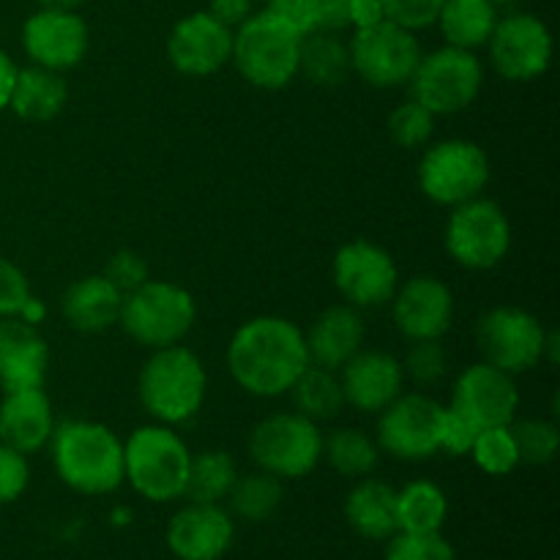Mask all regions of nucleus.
Returning a JSON list of instances; mask_svg holds the SVG:
<instances>
[{
    "label": "nucleus",
    "instance_id": "2",
    "mask_svg": "<svg viewBox=\"0 0 560 560\" xmlns=\"http://www.w3.org/2000/svg\"><path fill=\"white\" fill-rule=\"evenodd\" d=\"M49 454L58 479L80 495H109L124 485V441L102 421L55 424Z\"/></svg>",
    "mask_w": 560,
    "mask_h": 560
},
{
    "label": "nucleus",
    "instance_id": "20",
    "mask_svg": "<svg viewBox=\"0 0 560 560\" xmlns=\"http://www.w3.org/2000/svg\"><path fill=\"white\" fill-rule=\"evenodd\" d=\"M167 550L178 560H222L235 541L233 514L222 503H186L170 517Z\"/></svg>",
    "mask_w": 560,
    "mask_h": 560
},
{
    "label": "nucleus",
    "instance_id": "30",
    "mask_svg": "<svg viewBox=\"0 0 560 560\" xmlns=\"http://www.w3.org/2000/svg\"><path fill=\"white\" fill-rule=\"evenodd\" d=\"M448 520V498L435 481L416 479L397 490V525L402 534H441Z\"/></svg>",
    "mask_w": 560,
    "mask_h": 560
},
{
    "label": "nucleus",
    "instance_id": "4",
    "mask_svg": "<svg viewBox=\"0 0 560 560\" xmlns=\"http://www.w3.org/2000/svg\"><path fill=\"white\" fill-rule=\"evenodd\" d=\"M301 38L277 11L260 9L233 31L230 63L252 88L282 91L299 77Z\"/></svg>",
    "mask_w": 560,
    "mask_h": 560
},
{
    "label": "nucleus",
    "instance_id": "14",
    "mask_svg": "<svg viewBox=\"0 0 560 560\" xmlns=\"http://www.w3.org/2000/svg\"><path fill=\"white\" fill-rule=\"evenodd\" d=\"M331 279L345 304L355 310H377L397 293L399 268L386 246L355 238L339 246L334 255Z\"/></svg>",
    "mask_w": 560,
    "mask_h": 560
},
{
    "label": "nucleus",
    "instance_id": "50",
    "mask_svg": "<svg viewBox=\"0 0 560 560\" xmlns=\"http://www.w3.org/2000/svg\"><path fill=\"white\" fill-rule=\"evenodd\" d=\"M42 9H71V11H80V5L85 0H36Z\"/></svg>",
    "mask_w": 560,
    "mask_h": 560
},
{
    "label": "nucleus",
    "instance_id": "42",
    "mask_svg": "<svg viewBox=\"0 0 560 560\" xmlns=\"http://www.w3.org/2000/svg\"><path fill=\"white\" fill-rule=\"evenodd\" d=\"M386 20L419 33L435 25L443 0H381Z\"/></svg>",
    "mask_w": 560,
    "mask_h": 560
},
{
    "label": "nucleus",
    "instance_id": "44",
    "mask_svg": "<svg viewBox=\"0 0 560 560\" xmlns=\"http://www.w3.org/2000/svg\"><path fill=\"white\" fill-rule=\"evenodd\" d=\"M476 435H479V430H476L468 419H463V416L454 413L452 408H446L441 430V452L452 454V457H468Z\"/></svg>",
    "mask_w": 560,
    "mask_h": 560
},
{
    "label": "nucleus",
    "instance_id": "51",
    "mask_svg": "<svg viewBox=\"0 0 560 560\" xmlns=\"http://www.w3.org/2000/svg\"><path fill=\"white\" fill-rule=\"evenodd\" d=\"M490 3L495 5L498 11H514L520 3H523V0H490Z\"/></svg>",
    "mask_w": 560,
    "mask_h": 560
},
{
    "label": "nucleus",
    "instance_id": "45",
    "mask_svg": "<svg viewBox=\"0 0 560 560\" xmlns=\"http://www.w3.org/2000/svg\"><path fill=\"white\" fill-rule=\"evenodd\" d=\"M266 9L277 11L301 36H306L312 31H320V5H317V0H279V3L266 5Z\"/></svg>",
    "mask_w": 560,
    "mask_h": 560
},
{
    "label": "nucleus",
    "instance_id": "24",
    "mask_svg": "<svg viewBox=\"0 0 560 560\" xmlns=\"http://www.w3.org/2000/svg\"><path fill=\"white\" fill-rule=\"evenodd\" d=\"M304 339L306 350H310V364L339 372L364 348L366 323L355 306L334 304L312 320L310 331H304Z\"/></svg>",
    "mask_w": 560,
    "mask_h": 560
},
{
    "label": "nucleus",
    "instance_id": "19",
    "mask_svg": "<svg viewBox=\"0 0 560 560\" xmlns=\"http://www.w3.org/2000/svg\"><path fill=\"white\" fill-rule=\"evenodd\" d=\"M392 320L408 342L443 339L454 323V293L443 279L419 273L392 295Z\"/></svg>",
    "mask_w": 560,
    "mask_h": 560
},
{
    "label": "nucleus",
    "instance_id": "17",
    "mask_svg": "<svg viewBox=\"0 0 560 560\" xmlns=\"http://www.w3.org/2000/svg\"><path fill=\"white\" fill-rule=\"evenodd\" d=\"M448 408L468 419L476 430L509 427L517 419L520 410V392L514 375L495 370L487 361L465 366L454 381Z\"/></svg>",
    "mask_w": 560,
    "mask_h": 560
},
{
    "label": "nucleus",
    "instance_id": "41",
    "mask_svg": "<svg viewBox=\"0 0 560 560\" xmlns=\"http://www.w3.org/2000/svg\"><path fill=\"white\" fill-rule=\"evenodd\" d=\"M31 485V463L25 454L0 443V506L20 501Z\"/></svg>",
    "mask_w": 560,
    "mask_h": 560
},
{
    "label": "nucleus",
    "instance_id": "3",
    "mask_svg": "<svg viewBox=\"0 0 560 560\" xmlns=\"http://www.w3.org/2000/svg\"><path fill=\"white\" fill-rule=\"evenodd\" d=\"M208 372L195 350L180 345L151 350L137 375V397L153 421L186 424L206 405Z\"/></svg>",
    "mask_w": 560,
    "mask_h": 560
},
{
    "label": "nucleus",
    "instance_id": "28",
    "mask_svg": "<svg viewBox=\"0 0 560 560\" xmlns=\"http://www.w3.org/2000/svg\"><path fill=\"white\" fill-rule=\"evenodd\" d=\"M498 16L501 11L490 0H443L435 25L448 47L476 52V49L487 47L498 25Z\"/></svg>",
    "mask_w": 560,
    "mask_h": 560
},
{
    "label": "nucleus",
    "instance_id": "16",
    "mask_svg": "<svg viewBox=\"0 0 560 560\" xmlns=\"http://www.w3.org/2000/svg\"><path fill=\"white\" fill-rule=\"evenodd\" d=\"M22 49L33 66L49 71H69L85 60L91 47V31L80 11L71 9H42L38 5L20 33Z\"/></svg>",
    "mask_w": 560,
    "mask_h": 560
},
{
    "label": "nucleus",
    "instance_id": "49",
    "mask_svg": "<svg viewBox=\"0 0 560 560\" xmlns=\"http://www.w3.org/2000/svg\"><path fill=\"white\" fill-rule=\"evenodd\" d=\"M16 69H20V66L14 63V58H11V55L0 47V113H3V109H9V98H11V88H14V80H16Z\"/></svg>",
    "mask_w": 560,
    "mask_h": 560
},
{
    "label": "nucleus",
    "instance_id": "13",
    "mask_svg": "<svg viewBox=\"0 0 560 560\" xmlns=\"http://www.w3.org/2000/svg\"><path fill=\"white\" fill-rule=\"evenodd\" d=\"M443 416H446V408L430 394L402 392L377 413V448L381 454L402 459V463L432 459L441 454Z\"/></svg>",
    "mask_w": 560,
    "mask_h": 560
},
{
    "label": "nucleus",
    "instance_id": "27",
    "mask_svg": "<svg viewBox=\"0 0 560 560\" xmlns=\"http://www.w3.org/2000/svg\"><path fill=\"white\" fill-rule=\"evenodd\" d=\"M69 102V88L60 71L25 66L16 69L14 88H11L9 109L25 124H49L58 118Z\"/></svg>",
    "mask_w": 560,
    "mask_h": 560
},
{
    "label": "nucleus",
    "instance_id": "37",
    "mask_svg": "<svg viewBox=\"0 0 560 560\" xmlns=\"http://www.w3.org/2000/svg\"><path fill=\"white\" fill-rule=\"evenodd\" d=\"M386 129L394 145L405 148V151H416V148H424L430 137L435 135V115L421 107L416 98H408V102L397 104L392 109Z\"/></svg>",
    "mask_w": 560,
    "mask_h": 560
},
{
    "label": "nucleus",
    "instance_id": "32",
    "mask_svg": "<svg viewBox=\"0 0 560 560\" xmlns=\"http://www.w3.org/2000/svg\"><path fill=\"white\" fill-rule=\"evenodd\" d=\"M235 479H238V465L233 454L224 448H206L191 454L184 498L191 503H222L228 501Z\"/></svg>",
    "mask_w": 560,
    "mask_h": 560
},
{
    "label": "nucleus",
    "instance_id": "52",
    "mask_svg": "<svg viewBox=\"0 0 560 560\" xmlns=\"http://www.w3.org/2000/svg\"><path fill=\"white\" fill-rule=\"evenodd\" d=\"M257 3H262V5H273V3H279V0H257Z\"/></svg>",
    "mask_w": 560,
    "mask_h": 560
},
{
    "label": "nucleus",
    "instance_id": "8",
    "mask_svg": "<svg viewBox=\"0 0 560 560\" xmlns=\"http://www.w3.org/2000/svg\"><path fill=\"white\" fill-rule=\"evenodd\" d=\"M490 156L485 148L465 137L441 140L421 153L416 180L421 195L443 208L463 206L481 197L490 184Z\"/></svg>",
    "mask_w": 560,
    "mask_h": 560
},
{
    "label": "nucleus",
    "instance_id": "46",
    "mask_svg": "<svg viewBox=\"0 0 560 560\" xmlns=\"http://www.w3.org/2000/svg\"><path fill=\"white\" fill-rule=\"evenodd\" d=\"M257 0H208V14L217 16L222 25H228L230 31H235L238 25H244L252 14H255Z\"/></svg>",
    "mask_w": 560,
    "mask_h": 560
},
{
    "label": "nucleus",
    "instance_id": "21",
    "mask_svg": "<svg viewBox=\"0 0 560 560\" xmlns=\"http://www.w3.org/2000/svg\"><path fill=\"white\" fill-rule=\"evenodd\" d=\"M345 402L359 413L377 416L405 392L402 361L386 350L361 348L348 364L339 370Z\"/></svg>",
    "mask_w": 560,
    "mask_h": 560
},
{
    "label": "nucleus",
    "instance_id": "9",
    "mask_svg": "<svg viewBox=\"0 0 560 560\" xmlns=\"http://www.w3.org/2000/svg\"><path fill=\"white\" fill-rule=\"evenodd\" d=\"M410 98L432 115L465 113L485 88V66L470 49L438 47L421 55L408 82Z\"/></svg>",
    "mask_w": 560,
    "mask_h": 560
},
{
    "label": "nucleus",
    "instance_id": "1",
    "mask_svg": "<svg viewBox=\"0 0 560 560\" xmlns=\"http://www.w3.org/2000/svg\"><path fill=\"white\" fill-rule=\"evenodd\" d=\"M310 366L304 331L282 315L241 323L228 342V372L235 386L260 399L282 397Z\"/></svg>",
    "mask_w": 560,
    "mask_h": 560
},
{
    "label": "nucleus",
    "instance_id": "6",
    "mask_svg": "<svg viewBox=\"0 0 560 560\" xmlns=\"http://www.w3.org/2000/svg\"><path fill=\"white\" fill-rule=\"evenodd\" d=\"M197 320L195 295L175 282L148 279L124 295L118 326L140 348L159 350L180 345Z\"/></svg>",
    "mask_w": 560,
    "mask_h": 560
},
{
    "label": "nucleus",
    "instance_id": "35",
    "mask_svg": "<svg viewBox=\"0 0 560 560\" xmlns=\"http://www.w3.org/2000/svg\"><path fill=\"white\" fill-rule=\"evenodd\" d=\"M470 457H474L476 468L487 476H509L517 470L520 452L517 443H514V435L509 427H487V430H479L474 446H470Z\"/></svg>",
    "mask_w": 560,
    "mask_h": 560
},
{
    "label": "nucleus",
    "instance_id": "5",
    "mask_svg": "<svg viewBox=\"0 0 560 560\" xmlns=\"http://www.w3.org/2000/svg\"><path fill=\"white\" fill-rule=\"evenodd\" d=\"M191 452L184 438L167 424H142L124 441V481L151 503L184 498Z\"/></svg>",
    "mask_w": 560,
    "mask_h": 560
},
{
    "label": "nucleus",
    "instance_id": "36",
    "mask_svg": "<svg viewBox=\"0 0 560 560\" xmlns=\"http://www.w3.org/2000/svg\"><path fill=\"white\" fill-rule=\"evenodd\" d=\"M514 443H517L520 463L547 465L556 459L560 448V432L556 421L547 419H514L509 424Z\"/></svg>",
    "mask_w": 560,
    "mask_h": 560
},
{
    "label": "nucleus",
    "instance_id": "39",
    "mask_svg": "<svg viewBox=\"0 0 560 560\" xmlns=\"http://www.w3.org/2000/svg\"><path fill=\"white\" fill-rule=\"evenodd\" d=\"M383 560H457L452 541L443 534H394Z\"/></svg>",
    "mask_w": 560,
    "mask_h": 560
},
{
    "label": "nucleus",
    "instance_id": "25",
    "mask_svg": "<svg viewBox=\"0 0 560 560\" xmlns=\"http://www.w3.org/2000/svg\"><path fill=\"white\" fill-rule=\"evenodd\" d=\"M120 306H124V293L102 273L77 279L60 299L63 320L80 334H102L118 326Z\"/></svg>",
    "mask_w": 560,
    "mask_h": 560
},
{
    "label": "nucleus",
    "instance_id": "7",
    "mask_svg": "<svg viewBox=\"0 0 560 560\" xmlns=\"http://www.w3.org/2000/svg\"><path fill=\"white\" fill-rule=\"evenodd\" d=\"M246 452L257 470L282 481L304 479L323 459L320 424L295 410L271 413L252 427Z\"/></svg>",
    "mask_w": 560,
    "mask_h": 560
},
{
    "label": "nucleus",
    "instance_id": "48",
    "mask_svg": "<svg viewBox=\"0 0 560 560\" xmlns=\"http://www.w3.org/2000/svg\"><path fill=\"white\" fill-rule=\"evenodd\" d=\"M320 5V31L342 33L348 25L350 0H317Z\"/></svg>",
    "mask_w": 560,
    "mask_h": 560
},
{
    "label": "nucleus",
    "instance_id": "47",
    "mask_svg": "<svg viewBox=\"0 0 560 560\" xmlns=\"http://www.w3.org/2000/svg\"><path fill=\"white\" fill-rule=\"evenodd\" d=\"M381 20H386V11H383L381 0H350L348 25L353 31L355 27H370Z\"/></svg>",
    "mask_w": 560,
    "mask_h": 560
},
{
    "label": "nucleus",
    "instance_id": "23",
    "mask_svg": "<svg viewBox=\"0 0 560 560\" xmlns=\"http://www.w3.org/2000/svg\"><path fill=\"white\" fill-rule=\"evenodd\" d=\"M55 432V410L44 388H16L3 392L0 399V443L20 454L42 452Z\"/></svg>",
    "mask_w": 560,
    "mask_h": 560
},
{
    "label": "nucleus",
    "instance_id": "26",
    "mask_svg": "<svg viewBox=\"0 0 560 560\" xmlns=\"http://www.w3.org/2000/svg\"><path fill=\"white\" fill-rule=\"evenodd\" d=\"M345 520L361 539L388 541L399 534L397 490L375 476H364L345 498Z\"/></svg>",
    "mask_w": 560,
    "mask_h": 560
},
{
    "label": "nucleus",
    "instance_id": "31",
    "mask_svg": "<svg viewBox=\"0 0 560 560\" xmlns=\"http://www.w3.org/2000/svg\"><path fill=\"white\" fill-rule=\"evenodd\" d=\"M288 394L290 399H293L295 413L306 416V419L315 421V424L337 419V416L348 408L339 372L326 370V366H306Z\"/></svg>",
    "mask_w": 560,
    "mask_h": 560
},
{
    "label": "nucleus",
    "instance_id": "29",
    "mask_svg": "<svg viewBox=\"0 0 560 560\" xmlns=\"http://www.w3.org/2000/svg\"><path fill=\"white\" fill-rule=\"evenodd\" d=\"M299 74H304L312 85L337 88L348 80L350 49L337 31H312L301 38Z\"/></svg>",
    "mask_w": 560,
    "mask_h": 560
},
{
    "label": "nucleus",
    "instance_id": "11",
    "mask_svg": "<svg viewBox=\"0 0 560 560\" xmlns=\"http://www.w3.org/2000/svg\"><path fill=\"white\" fill-rule=\"evenodd\" d=\"M350 71L370 88H402L421 60L419 36L392 20L355 27L348 42Z\"/></svg>",
    "mask_w": 560,
    "mask_h": 560
},
{
    "label": "nucleus",
    "instance_id": "15",
    "mask_svg": "<svg viewBox=\"0 0 560 560\" xmlns=\"http://www.w3.org/2000/svg\"><path fill=\"white\" fill-rule=\"evenodd\" d=\"M490 66L509 82L539 80L552 63V33L541 16L530 11H509L487 42Z\"/></svg>",
    "mask_w": 560,
    "mask_h": 560
},
{
    "label": "nucleus",
    "instance_id": "40",
    "mask_svg": "<svg viewBox=\"0 0 560 560\" xmlns=\"http://www.w3.org/2000/svg\"><path fill=\"white\" fill-rule=\"evenodd\" d=\"M33 301L25 271L9 257H0V317H20Z\"/></svg>",
    "mask_w": 560,
    "mask_h": 560
},
{
    "label": "nucleus",
    "instance_id": "10",
    "mask_svg": "<svg viewBox=\"0 0 560 560\" xmlns=\"http://www.w3.org/2000/svg\"><path fill=\"white\" fill-rule=\"evenodd\" d=\"M443 246L459 268L492 271L512 249V222L495 200L474 197L452 208L443 230Z\"/></svg>",
    "mask_w": 560,
    "mask_h": 560
},
{
    "label": "nucleus",
    "instance_id": "12",
    "mask_svg": "<svg viewBox=\"0 0 560 560\" xmlns=\"http://www.w3.org/2000/svg\"><path fill=\"white\" fill-rule=\"evenodd\" d=\"M547 334L545 323L528 310L495 306L479 317L474 339L481 361L517 377L545 361Z\"/></svg>",
    "mask_w": 560,
    "mask_h": 560
},
{
    "label": "nucleus",
    "instance_id": "18",
    "mask_svg": "<svg viewBox=\"0 0 560 560\" xmlns=\"http://www.w3.org/2000/svg\"><path fill=\"white\" fill-rule=\"evenodd\" d=\"M233 58V31L208 11L180 16L167 36V60L178 74L211 77Z\"/></svg>",
    "mask_w": 560,
    "mask_h": 560
},
{
    "label": "nucleus",
    "instance_id": "33",
    "mask_svg": "<svg viewBox=\"0 0 560 560\" xmlns=\"http://www.w3.org/2000/svg\"><path fill=\"white\" fill-rule=\"evenodd\" d=\"M323 459L348 479H364L375 474L381 463V448L375 438L366 435L359 427H337L323 435Z\"/></svg>",
    "mask_w": 560,
    "mask_h": 560
},
{
    "label": "nucleus",
    "instance_id": "38",
    "mask_svg": "<svg viewBox=\"0 0 560 560\" xmlns=\"http://www.w3.org/2000/svg\"><path fill=\"white\" fill-rule=\"evenodd\" d=\"M448 370V355L441 339H419L410 342L408 353L402 359L405 381H413L416 386H435L443 381Z\"/></svg>",
    "mask_w": 560,
    "mask_h": 560
},
{
    "label": "nucleus",
    "instance_id": "34",
    "mask_svg": "<svg viewBox=\"0 0 560 560\" xmlns=\"http://www.w3.org/2000/svg\"><path fill=\"white\" fill-rule=\"evenodd\" d=\"M284 498L282 479L266 474V470H252L238 474L233 490H230V514L246 520V523H266L279 512Z\"/></svg>",
    "mask_w": 560,
    "mask_h": 560
},
{
    "label": "nucleus",
    "instance_id": "43",
    "mask_svg": "<svg viewBox=\"0 0 560 560\" xmlns=\"http://www.w3.org/2000/svg\"><path fill=\"white\" fill-rule=\"evenodd\" d=\"M102 277L109 279V282H113L115 288L126 295V293H131V290L140 288L142 282H148V279H151V273H148V262L142 260V255H137V252H131V249H120L109 257L107 266H104V271H102Z\"/></svg>",
    "mask_w": 560,
    "mask_h": 560
},
{
    "label": "nucleus",
    "instance_id": "22",
    "mask_svg": "<svg viewBox=\"0 0 560 560\" xmlns=\"http://www.w3.org/2000/svg\"><path fill=\"white\" fill-rule=\"evenodd\" d=\"M49 366L47 339L22 317H0V388H44Z\"/></svg>",
    "mask_w": 560,
    "mask_h": 560
}]
</instances>
